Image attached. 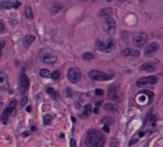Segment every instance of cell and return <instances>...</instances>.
<instances>
[{"label": "cell", "instance_id": "obj_30", "mask_svg": "<svg viewBox=\"0 0 163 147\" xmlns=\"http://www.w3.org/2000/svg\"><path fill=\"white\" fill-rule=\"evenodd\" d=\"M71 147H77V141H76V139H71Z\"/></svg>", "mask_w": 163, "mask_h": 147}, {"label": "cell", "instance_id": "obj_10", "mask_svg": "<svg viewBox=\"0 0 163 147\" xmlns=\"http://www.w3.org/2000/svg\"><path fill=\"white\" fill-rule=\"evenodd\" d=\"M159 45L157 42H152L149 45H147L144 49V54L145 57H152L154 53H156V51L158 50Z\"/></svg>", "mask_w": 163, "mask_h": 147}, {"label": "cell", "instance_id": "obj_31", "mask_svg": "<svg viewBox=\"0 0 163 147\" xmlns=\"http://www.w3.org/2000/svg\"><path fill=\"white\" fill-rule=\"evenodd\" d=\"M13 3H14V9H18V8H19V6H20V2L15 1V2H13Z\"/></svg>", "mask_w": 163, "mask_h": 147}, {"label": "cell", "instance_id": "obj_28", "mask_svg": "<svg viewBox=\"0 0 163 147\" xmlns=\"http://www.w3.org/2000/svg\"><path fill=\"white\" fill-rule=\"evenodd\" d=\"M28 102V98L26 96H23V98L21 99V101H20V104L21 106H25Z\"/></svg>", "mask_w": 163, "mask_h": 147}, {"label": "cell", "instance_id": "obj_19", "mask_svg": "<svg viewBox=\"0 0 163 147\" xmlns=\"http://www.w3.org/2000/svg\"><path fill=\"white\" fill-rule=\"evenodd\" d=\"M47 93H48V95L52 99H57V94L56 90H54L53 88H47Z\"/></svg>", "mask_w": 163, "mask_h": 147}, {"label": "cell", "instance_id": "obj_35", "mask_svg": "<svg viewBox=\"0 0 163 147\" xmlns=\"http://www.w3.org/2000/svg\"><path fill=\"white\" fill-rule=\"evenodd\" d=\"M101 103H102V100H100V101H97V102L96 103V107H98V106H99V105H100Z\"/></svg>", "mask_w": 163, "mask_h": 147}, {"label": "cell", "instance_id": "obj_14", "mask_svg": "<svg viewBox=\"0 0 163 147\" xmlns=\"http://www.w3.org/2000/svg\"><path fill=\"white\" fill-rule=\"evenodd\" d=\"M9 88V81L6 74L4 72L0 73V89L2 91H5Z\"/></svg>", "mask_w": 163, "mask_h": 147}, {"label": "cell", "instance_id": "obj_17", "mask_svg": "<svg viewBox=\"0 0 163 147\" xmlns=\"http://www.w3.org/2000/svg\"><path fill=\"white\" fill-rule=\"evenodd\" d=\"M25 15L27 17V19L29 20H32L33 19V13H32V10L30 6H26L25 8Z\"/></svg>", "mask_w": 163, "mask_h": 147}, {"label": "cell", "instance_id": "obj_32", "mask_svg": "<svg viewBox=\"0 0 163 147\" xmlns=\"http://www.w3.org/2000/svg\"><path fill=\"white\" fill-rule=\"evenodd\" d=\"M103 129H104L105 132H109V126H108V125H104Z\"/></svg>", "mask_w": 163, "mask_h": 147}, {"label": "cell", "instance_id": "obj_11", "mask_svg": "<svg viewBox=\"0 0 163 147\" xmlns=\"http://www.w3.org/2000/svg\"><path fill=\"white\" fill-rule=\"evenodd\" d=\"M108 97L110 99L115 100L118 99V87L116 84H111L108 88Z\"/></svg>", "mask_w": 163, "mask_h": 147}, {"label": "cell", "instance_id": "obj_24", "mask_svg": "<svg viewBox=\"0 0 163 147\" xmlns=\"http://www.w3.org/2000/svg\"><path fill=\"white\" fill-rule=\"evenodd\" d=\"M39 75L41 78H49L50 77V72L47 70V69H41L40 72H39Z\"/></svg>", "mask_w": 163, "mask_h": 147}, {"label": "cell", "instance_id": "obj_25", "mask_svg": "<svg viewBox=\"0 0 163 147\" xmlns=\"http://www.w3.org/2000/svg\"><path fill=\"white\" fill-rule=\"evenodd\" d=\"M52 121V117L51 115H46L44 117V124L45 125H49L51 124V122Z\"/></svg>", "mask_w": 163, "mask_h": 147}, {"label": "cell", "instance_id": "obj_29", "mask_svg": "<svg viewBox=\"0 0 163 147\" xmlns=\"http://www.w3.org/2000/svg\"><path fill=\"white\" fill-rule=\"evenodd\" d=\"M96 96H103L104 95V92L102 89H96Z\"/></svg>", "mask_w": 163, "mask_h": 147}, {"label": "cell", "instance_id": "obj_2", "mask_svg": "<svg viewBox=\"0 0 163 147\" xmlns=\"http://www.w3.org/2000/svg\"><path fill=\"white\" fill-rule=\"evenodd\" d=\"M89 77L92 79L93 80H96V81H105V80H109L113 78L112 75H108L106 73H103L101 71H97V70H92L89 72Z\"/></svg>", "mask_w": 163, "mask_h": 147}, {"label": "cell", "instance_id": "obj_23", "mask_svg": "<svg viewBox=\"0 0 163 147\" xmlns=\"http://www.w3.org/2000/svg\"><path fill=\"white\" fill-rule=\"evenodd\" d=\"M81 58L84 59V60H91L92 58H94V54L90 52H87V53H84L82 56H81Z\"/></svg>", "mask_w": 163, "mask_h": 147}, {"label": "cell", "instance_id": "obj_7", "mask_svg": "<svg viewBox=\"0 0 163 147\" xmlns=\"http://www.w3.org/2000/svg\"><path fill=\"white\" fill-rule=\"evenodd\" d=\"M157 82V78L156 76H150V77H145L141 78L136 81V85L139 87L146 86V85H155Z\"/></svg>", "mask_w": 163, "mask_h": 147}, {"label": "cell", "instance_id": "obj_1", "mask_svg": "<svg viewBox=\"0 0 163 147\" xmlns=\"http://www.w3.org/2000/svg\"><path fill=\"white\" fill-rule=\"evenodd\" d=\"M87 139L91 147H103L105 142L104 136L100 132L96 130H92L88 133Z\"/></svg>", "mask_w": 163, "mask_h": 147}, {"label": "cell", "instance_id": "obj_21", "mask_svg": "<svg viewBox=\"0 0 163 147\" xmlns=\"http://www.w3.org/2000/svg\"><path fill=\"white\" fill-rule=\"evenodd\" d=\"M111 13H112V10H111L110 8L102 9V10L98 13V14H99L100 16H108V15H111Z\"/></svg>", "mask_w": 163, "mask_h": 147}, {"label": "cell", "instance_id": "obj_4", "mask_svg": "<svg viewBox=\"0 0 163 147\" xmlns=\"http://www.w3.org/2000/svg\"><path fill=\"white\" fill-rule=\"evenodd\" d=\"M39 58L43 63L46 64H54L57 60V57L54 53L50 52H42L39 54Z\"/></svg>", "mask_w": 163, "mask_h": 147}, {"label": "cell", "instance_id": "obj_26", "mask_svg": "<svg viewBox=\"0 0 163 147\" xmlns=\"http://www.w3.org/2000/svg\"><path fill=\"white\" fill-rule=\"evenodd\" d=\"M51 77H52V79H54V80L58 79H59V77H60V72H59V71H53V72L52 73Z\"/></svg>", "mask_w": 163, "mask_h": 147}, {"label": "cell", "instance_id": "obj_34", "mask_svg": "<svg viewBox=\"0 0 163 147\" xmlns=\"http://www.w3.org/2000/svg\"><path fill=\"white\" fill-rule=\"evenodd\" d=\"M30 134H31V132H25V133L22 134V136H23V137H27V136L30 135Z\"/></svg>", "mask_w": 163, "mask_h": 147}, {"label": "cell", "instance_id": "obj_27", "mask_svg": "<svg viewBox=\"0 0 163 147\" xmlns=\"http://www.w3.org/2000/svg\"><path fill=\"white\" fill-rule=\"evenodd\" d=\"M110 147H118V140H117V139L114 138V139L111 140Z\"/></svg>", "mask_w": 163, "mask_h": 147}, {"label": "cell", "instance_id": "obj_5", "mask_svg": "<svg viewBox=\"0 0 163 147\" xmlns=\"http://www.w3.org/2000/svg\"><path fill=\"white\" fill-rule=\"evenodd\" d=\"M15 106H16V100L12 99L9 105L7 106V108L3 111V114H2V117H1V119H2V122L4 124H7L8 121H9V118L11 116V114L14 111V109H15Z\"/></svg>", "mask_w": 163, "mask_h": 147}, {"label": "cell", "instance_id": "obj_3", "mask_svg": "<svg viewBox=\"0 0 163 147\" xmlns=\"http://www.w3.org/2000/svg\"><path fill=\"white\" fill-rule=\"evenodd\" d=\"M103 28H104L105 33L108 35L113 36L116 33V20L112 17L106 18V20L104 21V24H103Z\"/></svg>", "mask_w": 163, "mask_h": 147}, {"label": "cell", "instance_id": "obj_22", "mask_svg": "<svg viewBox=\"0 0 163 147\" xmlns=\"http://www.w3.org/2000/svg\"><path fill=\"white\" fill-rule=\"evenodd\" d=\"M90 112H91V105H86L83 109V112H82L80 117L81 118H87L89 116Z\"/></svg>", "mask_w": 163, "mask_h": 147}, {"label": "cell", "instance_id": "obj_33", "mask_svg": "<svg viewBox=\"0 0 163 147\" xmlns=\"http://www.w3.org/2000/svg\"><path fill=\"white\" fill-rule=\"evenodd\" d=\"M0 27H1V33H3V31H4V26H3V23L2 22H0Z\"/></svg>", "mask_w": 163, "mask_h": 147}, {"label": "cell", "instance_id": "obj_15", "mask_svg": "<svg viewBox=\"0 0 163 147\" xmlns=\"http://www.w3.org/2000/svg\"><path fill=\"white\" fill-rule=\"evenodd\" d=\"M96 48L97 51L99 52H105V53H109V47H108V43L104 42L102 40H97L96 42Z\"/></svg>", "mask_w": 163, "mask_h": 147}, {"label": "cell", "instance_id": "obj_36", "mask_svg": "<svg viewBox=\"0 0 163 147\" xmlns=\"http://www.w3.org/2000/svg\"><path fill=\"white\" fill-rule=\"evenodd\" d=\"M31 110H32L31 106H28V108H27V111H28V112H30V111H31Z\"/></svg>", "mask_w": 163, "mask_h": 147}, {"label": "cell", "instance_id": "obj_8", "mask_svg": "<svg viewBox=\"0 0 163 147\" xmlns=\"http://www.w3.org/2000/svg\"><path fill=\"white\" fill-rule=\"evenodd\" d=\"M29 84H30V82H29L28 77L25 75V74H22V75L20 76V79H19V83H18V90H19L20 94L23 95L28 90Z\"/></svg>", "mask_w": 163, "mask_h": 147}, {"label": "cell", "instance_id": "obj_13", "mask_svg": "<svg viewBox=\"0 0 163 147\" xmlns=\"http://www.w3.org/2000/svg\"><path fill=\"white\" fill-rule=\"evenodd\" d=\"M156 70V67L152 62H145V63H143L139 66V71H141V72L152 73V72H155Z\"/></svg>", "mask_w": 163, "mask_h": 147}, {"label": "cell", "instance_id": "obj_12", "mask_svg": "<svg viewBox=\"0 0 163 147\" xmlns=\"http://www.w3.org/2000/svg\"><path fill=\"white\" fill-rule=\"evenodd\" d=\"M121 54L125 58H138L140 56V53L135 49H125L121 52Z\"/></svg>", "mask_w": 163, "mask_h": 147}, {"label": "cell", "instance_id": "obj_6", "mask_svg": "<svg viewBox=\"0 0 163 147\" xmlns=\"http://www.w3.org/2000/svg\"><path fill=\"white\" fill-rule=\"evenodd\" d=\"M67 77L70 82L77 83L81 79V72L77 68H71L67 73Z\"/></svg>", "mask_w": 163, "mask_h": 147}, {"label": "cell", "instance_id": "obj_18", "mask_svg": "<svg viewBox=\"0 0 163 147\" xmlns=\"http://www.w3.org/2000/svg\"><path fill=\"white\" fill-rule=\"evenodd\" d=\"M0 7L2 9H12L14 8V3L10 1H1L0 2Z\"/></svg>", "mask_w": 163, "mask_h": 147}, {"label": "cell", "instance_id": "obj_16", "mask_svg": "<svg viewBox=\"0 0 163 147\" xmlns=\"http://www.w3.org/2000/svg\"><path fill=\"white\" fill-rule=\"evenodd\" d=\"M34 39H35V36L34 35H32V34H27V35L24 36V38L22 40V44H23V46L25 48H28L34 41Z\"/></svg>", "mask_w": 163, "mask_h": 147}, {"label": "cell", "instance_id": "obj_9", "mask_svg": "<svg viewBox=\"0 0 163 147\" xmlns=\"http://www.w3.org/2000/svg\"><path fill=\"white\" fill-rule=\"evenodd\" d=\"M147 40H148V35H147V33H145L141 32V33H139L137 35H136L135 38H134L133 43H134V45L136 46V47H141V46H143L145 43L147 42Z\"/></svg>", "mask_w": 163, "mask_h": 147}, {"label": "cell", "instance_id": "obj_20", "mask_svg": "<svg viewBox=\"0 0 163 147\" xmlns=\"http://www.w3.org/2000/svg\"><path fill=\"white\" fill-rule=\"evenodd\" d=\"M104 109L106 110V111H110V112H116V106L112 104V103H107L104 105Z\"/></svg>", "mask_w": 163, "mask_h": 147}]
</instances>
